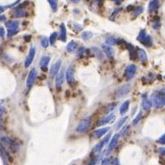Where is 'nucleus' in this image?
Segmentation results:
<instances>
[{"mask_svg":"<svg viewBox=\"0 0 165 165\" xmlns=\"http://www.w3.org/2000/svg\"><path fill=\"white\" fill-rule=\"evenodd\" d=\"M152 105L156 109L162 108L165 106V87L160 90L154 91L151 95Z\"/></svg>","mask_w":165,"mask_h":165,"instance_id":"f257e3e1","label":"nucleus"},{"mask_svg":"<svg viewBox=\"0 0 165 165\" xmlns=\"http://www.w3.org/2000/svg\"><path fill=\"white\" fill-rule=\"evenodd\" d=\"M0 141L2 142L3 145L8 147L11 151H13L14 153H16L19 151V145H18L14 140H13L12 138H10L8 136H2Z\"/></svg>","mask_w":165,"mask_h":165,"instance_id":"f03ea898","label":"nucleus"},{"mask_svg":"<svg viewBox=\"0 0 165 165\" xmlns=\"http://www.w3.org/2000/svg\"><path fill=\"white\" fill-rule=\"evenodd\" d=\"M89 126H90V117L87 116L86 118L81 120L79 125L76 128V131L78 133H85V131H86L89 129Z\"/></svg>","mask_w":165,"mask_h":165,"instance_id":"7ed1b4c3","label":"nucleus"},{"mask_svg":"<svg viewBox=\"0 0 165 165\" xmlns=\"http://www.w3.org/2000/svg\"><path fill=\"white\" fill-rule=\"evenodd\" d=\"M0 156H1L4 165H8V161H13L12 157L9 155V153L7 152L5 146L2 144L1 141H0Z\"/></svg>","mask_w":165,"mask_h":165,"instance_id":"20e7f679","label":"nucleus"},{"mask_svg":"<svg viewBox=\"0 0 165 165\" xmlns=\"http://www.w3.org/2000/svg\"><path fill=\"white\" fill-rule=\"evenodd\" d=\"M36 76H38V73H36V68H33L32 70L30 71V73L28 74L27 80H26V86H27L28 89H30V87H31L33 85H34Z\"/></svg>","mask_w":165,"mask_h":165,"instance_id":"39448f33","label":"nucleus"},{"mask_svg":"<svg viewBox=\"0 0 165 165\" xmlns=\"http://www.w3.org/2000/svg\"><path fill=\"white\" fill-rule=\"evenodd\" d=\"M74 74H75V70L73 66H69L66 70V73H65V77H66V80H67V83L69 85H73V84L75 83V77H74Z\"/></svg>","mask_w":165,"mask_h":165,"instance_id":"423d86ee","label":"nucleus"},{"mask_svg":"<svg viewBox=\"0 0 165 165\" xmlns=\"http://www.w3.org/2000/svg\"><path fill=\"white\" fill-rule=\"evenodd\" d=\"M130 90H131V85H129V84L128 85H124L116 90V96L118 98L125 96L126 94L130 92Z\"/></svg>","mask_w":165,"mask_h":165,"instance_id":"0eeeda50","label":"nucleus"},{"mask_svg":"<svg viewBox=\"0 0 165 165\" xmlns=\"http://www.w3.org/2000/svg\"><path fill=\"white\" fill-rule=\"evenodd\" d=\"M109 137H111V134H108L107 136L103 139L102 141H100V142L98 143V144H96V146H95V147L93 148L92 152L93 153H100L102 151V149L104 148V146L107 144L108 141L109 140Z\"/></svg>","mask_w":165,"mask_h":165,"instance_id":"6e6552de","label":"nucleus"},{"mask_svg":"<svg viewBox=\"0 0 165 165\" xmlns=\"http://www.w3.org/2000/svg\"><path fill=\"white\" fill-rule=\"evenodd\" d=\"M135 73H136V66L134 64H130L129 66H127L125 70V76L128 80L133 79Z\"/></svg>","mask_w":165,"mask_h":165,"instance_id":"1a4fd4ad","label":"nucleus"},{"mask_svg":"<svg viewBox=\"0 0 165 165\" xmlns=\"http://www.w3.org/2000/svg\"><path fill=\"white\" fill-rule=\"evenodd\" d=\"M35 55H36V48L35 47H32V48L30 49V51H29V54H28V56L26 58V60H25V64H24L25 67H29L32 64L33 61H34Z\"/></svg>","mask_w":165,"mask_h":165,"instance_id":"9d476101","label":"nucleus"},{"mask_svg":"<svg viewBox=\"0 0 165 165\" xmlns=\"http://www.w3.org/2000/svg\"><path fill=\"white\" fill-rule=\"evenodd\" d=\"M119 137H120V134H116L112 136V138L111 139V141H109V147H108V151L107 154H109L113 149L116 147L117 143H118L119 140Z\"/></svg>","mask_w":165,"mask_h":165,"instance_id":"9b49d317","label":"nucleus"},{"mask_svg":"<svg viewBox=\"0 0 165 165\" xmlns=\"http://www.w3.org/2000/svg\"><path fill=\"white\" fill-rule=\"evenodd\" d=\"M111 130L109 127H106V128H101V129L95 130L92 133V136L94 138H100L103 135H105L107 133H109V131Z\"/></svg>","mask_w":165,"mask_h":165,"instance_id":"f8f14e48","label":"nucleus"},{"mask_svg":"<svg viewBox=\"0 0 165 165\" xmlns=\"http://www.w3.org/2000/svg\"><path fill=\"white\" fill-rule=\"evenodd\" d=\"M102 50L109 59H113V57H114V50H113L111 46L107 45V44H103Z\"/></svg>","mask_w":165,"mask_h":165,"instance_id":"ddd939ff","label":"nucleus"},{"mask_svg":"<svg viewBox=\"0 0 165 165\" xmlns=\"http://www.w3.org/2000/svg\"><path fill=\"white\" fill-rule=\"evenodd\" d=\"M61 66V60H58L56 63L53 64V66L51 67V70H50V75L52 77H55L58 75V73L60 72V69Z\"/></svg>","mask_w":165,"mask_h":165,"instance_id":"4468645a","label":"nucleus"},{"mask_svg":"<svg viewBox=\"0 0 165 165\" xmlns=\"http://www.w3.org/2000/svg\"><path fill=\"white\" fill-rule=\"evenodd\" d=\"M64 74L63 71H61V73H58V76L56 78V89L57 90H61V86L64 84Z\"/></svg>","mask_w":165,"mask_h":165,"instance_id":"2eb2a0df","label":"nucleus"},{"mask_svg":"<svg viewBox=\"0 0 165 165\" xmlns=\"http://www.w3.org/2000/svg\"><path fill=\"white\" fill-rule=\"evenodd\" d=\"M114 119H115V115L113 114V113H111V114H109L108 116L104 117V118L98 123V126H103V125H106V124L111 123V122H113Z\"/></svg>","mask_w":165,"mask_h":165,"instance_id":"dca6fc26","label":"nucleus"},{"mask_svg":"<svg viewBox=\"0 0 165 165\" xmlns=\"http://www.w3.org/2000/svg\"><path fill=\"white\" fill-rule=\"evenodd\" d=\"M90 51L95 55V57H97L98 59H100V60L104 59V52H103V50H101L100 48H98V47H91Z\"/></svg>","mask_w":165,"mask_h":165,"instance_id":"f3484780","label":"nucleus"},{"mask_svg":"<svg viewBox=\"0 0 165 165\" xmlns=\"http://www.w3.org/2000/svg\"><path fill=\"white\" fill-rule=\"evenodd\" d=\"M152 102L151 100H150L149 98H147L146 96H144V98H143L142 100V108L144 111H149L150 109L152 108Z\"/></svg>","mask_w":165,"mask_h":165,"instance_id":"a211bd4d","label":"nucleus"},{"mask_svg":"<svg viewBox=\"0 0 165 165\" xmlns=\"http://www.w3.org/2000/svg\"><path fill=\"white\" fill-rule=\"evenodd\" d=\"M49 61H50V57H48V56H43L41 58V60H40V63H39V65H40V67H41L42 70H46V67H47V65H48Z\"/></svg>","mask_w":165,"mask_h":165,"instance_id":"6ab92c4d","label":"nucleus"},{"mask_svg":"<svg viewBox=\"0 0 165 165\" xmlns=\"http://www.w3.org/2000/svg\"><path fill=\"white\" fill-rule=\"evenodd\" d=\"M5 25L8 29H17L19 26V21L17 20H8L5 22Z\"/></svg>","mask_w":165,"mask_h":165,"instance_id":"aec40b11","label":"nucleus"},{"mask_svg":"<svg viewBox=\"0 0 165 165\" xmlns=\"http://www.w3.org/2000/svg\"><path fill=\"white\" fill-rule=\"evenodd\" d=\"M60 39L61 41H66V28L64 23L61 24V33H60Z\"/></svg>","mask_w":165,"mask_h":165,"instance_id":"412c9836","label":"nucleus"},{"mask_svg":"<svg viewBox=\"0 0 165 165\" xmlns=\"http://www.w3.org/2000/svg\"><path fill=\"white\" fill-rule=\"evenodd\" d=\"M129 107H130V101L127 100V101L124 102L122 105H121V107H120V114L121 115L125 114V113L129 111Z\"/></svg>","mask_w":165,"mask_h":165,"instance_id":"4be33fe9","label":"nucleus"},{"mask_svg":"<svg viewBox=\"0 0 165 165\" xmlns=\"http://www.w3.org/2000/svg\"><path fill=\"white\" fill-rule=\"evenodd\" d=\"M159 7V0H152L149 4V11L150 12H155Z\"/></svg>","mask_w":165,"mask_h":165,"instance_id":"5701e85b","label":"nucleus"},{"mask_svg":"<svg viewBox=\"0 0 165 165\" xmlns=\"http://www.w3.org/2000/svg\"><path fill=\"white\" fill-rule=\"evenodd\" d=\"M14 16L16 17H23L27 16V13L21 8H16L14 11Z\"/></svg>","mask_w":165,"mask_h":165,"instance_id":"b1692460","label":"nucleus"},{"mask_svg":"<svg viewBox=\"0 0 165 165\" xmlns=\"http://www.w3.org/2000/svg\"><path fill=\"white\" fill-rule=\"evenodd\" d=\"M137 52H138L139 60H140L141 61H143V63H146V61H147V54H146L145 51L143 49H138Z\"/></svg>","mask_w":165,"mask_h":165,"instance_id":"393cba45","label":"nucleus"},{"mask_svg":"<svg viewBox=\"0 0 165 165\" xmlns=\"http://www.w3.org/2000/svg\"><path fill=\"white\" fill-rule=\"evenodd\" d=\"M77 47H78V43L75 41H70L66 45V50L68 51V52H74V51L77 49Z\"/></svg>","mask_w":165,"mask_h":165,"instance_id":"a878e982","label":"nucleus"},{"mask_svg":"<svg viewBox=\"0 0 165 165\" xmlns=\"http://www.w3.org/2000/svg\"><path fill=\"white\" fill-rule=\"evenodd\" d=\"M142 44H144L146 46H152L153 45V40H152V38L149 35H147L145 36V39L141 41Z\"/></svg>","mask_w":165,"mask_h":165,"instance_id":"bb28decb","label":"nucleus"},{"mask_svg":"<svg viewBox=\"0 0 165 165\" xmlns=\"http://www.w3.org/2000/svg\"><path fill=\"white\" fill-rule=\"evenodd\" d=\"M117 43V39L115 38H113V36H109V38L106 39V44L107 45H115Z\"/></svg>","mask_w":165,"mask_h":165,"instance_id":"cd10ccee","label":"nucleus"},{"mask_svg":"<svg viewBox=\"0 0 165 165\" xmlns=\"http://www.w3.org/2000/svg\"><path fill=\"white\" fill-rule=\"evenodd\" d=\"M48 3L50 4L51 9H52L53 12H57L58 10V0H47Z\"/></svg>","mask_w":165,"mask_h":165,"instance_id":"c85d7f7f","label":"nucleus"},{"mask_svg":"<svg viewBox=\"0 0 165 165\" xmlns=\"http://www.w3.org/2000/svg\"><path fill=\"white\" fill-rule=\"evenodd\" d=\"M92 36H93V34L89 31H85L82 33V39L84 40H89Z\"/></svg>","mask_w":165,"mask_h":165,"instance_id":"c756f323","label":"nucleus"},{"mask_svg":"<svg viewBox=\"0 0 165 165\" xmlns=\"http://www.w3.org/2000/svg\"><path fill=\"white\" fill-rule=\"evenodd\" d=\"M49 39L46 38V36H44V38H42L41 40H40V44H41V46L43 47V48H47V47L49 46Z\"/></svg>","mask_w":165,"mask_h":165,"instance_id":"7c9ffc66","label":"nucleus"},{"mask_svg":"<svg viewBox=\"0 0 165 165\" xmlns=\"http://www.w3.org/2000/svg\"><path fill=\"white\" fill-rule=\"evenodd\" d=\"M19 31V29H8V32H7V36H9V38H12L13 36H14L16 34V33Z\"/></svg>","mask_w":165,"mask_h":165,"instance_id":"2f4dec72","label":"nucleus"},{"mask_svg":"<svg viewBox=\"0 0 165 165\" xmlns=\"http://www.w3.org/2000/svg\"><path fill=\"white\" fill-rule=\"evenodd\" d=\"M127 119H128V117L127 116H125V117H123L122 119H120L119 121H118V123H117V125H116V129L118 130V129H120L121 127H122L124 124H125V122L127 121Z\"/></svg>","mask_w":165,"mask_h":165,"instance_id":"473e14b6","label":"nucleus"},{"mask_svg":"<svg viewBox=\"0 0 165 165\" xmlns=\"http://www.w3.org/2000/svg\"><path fill=\"white\" fill-rule=\"evenodd\" d=\"M142 12H143V7L139 6V7H136V8H134V17L139 16V14H140Z\"/></svg>","mask_w":165,"mask_h":165,"instance_id":"72a5a7b5","label":"nucleus"},{"mask_svg":"<svg viewBox=\"0 0 165 165\" xmlns=\"http://www.w3.org/2000/svg\"><path fill=\"white\" fill-rule=\"evenodd\" d=\"M58 39V33L57 32H54L52 35L50 36V39H49V42L51 44H54L55 41H56V39Z\"/></svg>","mask_w":165,"mask_h":165,"instance_id":"f704fd0d","label":"nucleus"},{"mask_svg":"<svg viewBox=\"0 0 165 165\" xmlns=\"http://www.w3.org/2000/svg\"><path fill=\"white\" fill-rule=\"evenodd\" d=\"M141 118H142V113H141V112H139L138 114H137V116L135 117V118L133 120V125H134V126H135V125H137L139 121L141 120Z\"/></svg>","mask_w":165,"mask_h":165,"instance_id":"c9c22d12","label":"nucleus"},{"mask_svg":"<svg viewBox=\"0 0 165 165\" xmlns=\"http://www.w3.org/2000/svg\"><path fill=\"white\" fill-rule=\"evenodd\" d=\"M157 143H159L161 145H165V134H162L159 139H157Z\"/></svg>","mask_w":165,"mask_h":165,"instance_id":"e433bc0d","label":"nucleus"},{"mask_svg":"<svg viewBox=\"0 0 165 165\" xmlns=\"http://www.w3.org/2000/svg\"><path fill=\"white\" fill-rule=\"evenodd\" d=\"M101 165H111V159H109V157H107V159H105L104 160L102 161Z\"/></svg>","mask_w":165,"mask_h":165,"instance_id":"4c0bfd02","label":"nucleus"},{"mask_svg":"<svg viewBox=\"0 0 165 165\" xmlns=\"http://www.w3.org/2000/svg\"><path fill=\"white\" fill-rule=\"evenodd\" d=\"M129 130H130V127L124 128V130L122 131V133H121V135H123V136H125V135H127L128 133H129Z\"/></svg>","mask_w":165,"mask_h":165,"instance_id":"58836bf2","label":"nucleus"},{"mask_svg":"<svg viewBox=\"0 0 165 165\" xmlns=\"http://www.w3.org/2000/svg\"><path fill=\"white\" fill-rule=\"evenodd\" d=\"M98 159H99V156H96L95 159H93L92 160L90 161V162L87 164V165H96L97 162H98Z\"/></svg>","mask_w":165,"mask_h":165,"instance_id":"ea45409f","label":"nucleus"},{"mask_svg":"<svg viewBox=\"0 0 165 165\" xmlns=\"http://www.w3.org/2000/svg\"><path fill=\"white\" fill-rule=\"evenodd\" d=\"M85 48H84V47H81V48L79 49V51H78V56L79 57H82L83 55H84V52H85Z\"/></svg>","mask_w":165,"mask_h":165,"instance_id":"a19ab883","label":"nucleus"},{"mask_svg":"<svg viewBox=\"0 0 165 165\" xmlns=\"http://www.w3.org/2000/svg\"><path fill=\"white\" fill-rule=\"evenodd\" d=\"M112 165H120V161H119V159H118V157H115V159H113Z\"/></svg>","mask_w":165,"mask_h":165,"instance_id":"79ce46f5","label":"nucleus"},{"mask_svg":"<svg viewBox=\"0 0 165 165\" xmlns=\"http://www.w3.org/2000/svg\"><path fill=\"white\" fill-rule=\"evenodd\" d=\"M0 36H1V38H4L5 36V30H4V28H2V27H0Z\"/></svg>","mask_w":165,"mask_h":165,"instance_id":"37998d69","label":"nucleus"},{"mask_svg":"<svg viewBox=\"0 0 165 165\" xmlns=\"http://www.w3.org/2000/svg\"><path fill=\"white\" fill-rule=\"evenodd\" d=\"M73 26H74V29H76V31H81L83 29V27L79 24H74Z\"/></svg>","mask_w":165,"mask_h":165,"instance_id":"c03bdc74","label":"nucleus"},{"mask_svg":"<svg viewBox=\"0 0 165 165\" xmlns=\"http://www.w3.org/2000/svg\"><path fill=\"white\" fill-rule=\"evenodd\" d=\"M159 152L161 156H165V147H162V148H159Z\"/></svg>","mask_w":165,"mask_h":165,"instance_id":"a18cd8bd","label":"nucleus"},{"mask_svg":"<svg viewBox=\"0 0 165 165\" xmlns=\"http://www.w3.org/2000/svg\"><path fill=\"white\" fill-rule=\"evenodd\" d=\"M6 19V17L4 16H2V14H0V21H4Z\"/></svg>","mask_w":165,"mask_h":165,"instance_id":"49530a36","label":"nucleus"},{"mask_svg":"<svg viewBox=\"0 0 165 165\" xmlns=\"http://www.w3.org/2000/svg\"><path fill=\"white\" fill-rule=\"evenodd\" d=\"M4 11H5V8H4V7L0 6V14H1V13H3V12H4Z\"/></svg>","mask_w":165,"mask_h":165,"instance_id":"de8ad7c7","label":"nucleus"},{"mask_svg":"<svg viewBox=\"0 0 165 165\" xmlns=\"http://www.w3.org/2000/svg\"><path fill=\"white\" fill-rule=\"evenodd\" d=\"M113 1H114L116 4H120V3L123 1V0H113Z\"/></svg>","mask_w":165,"mask_h":165,"instance_id":"09e8293b","label":"nucleus"},{"mask_svg":"<svg viewBox=\"0 0 165 165\" xmlns=\"http://www.w3.org/2000/svg\"><path fill=\"white\" fill-rule=\"evenodd\" d=\"M134 6H128V8H127L128 11H131V10H134Z\"/></svg>","mask_w":165,"mask_h":165,"instance_id":"8fccbe9b","label":"nucleus"},{"mask_svg":"<svg viewBox=\"0 0 165 165\" xmlns=\"http://www.w3.org/2000/svg\"><path fill=\"white\" fill-rule=\"evenodd\" d=\"M69 1L72 2V3H79L80 0H69Z\"/></svg>","mask_w":165,"mask_h":165,"instance_id":"3c124183","label":"nucleus"},{"mask_svg":"<svg viewBox=\"0 0 165 165\" xmlns=\"http://www.w3.org/2000/svg\"><path fill=\"white\" fill-rule=\"evenodd\" d=\"M25 39H26L27 41H28L29 39H31V36H25Z\"/></svg>","mask_w":165,"mask_h":165,"instance_id":"603ef678","label":"nucleus"},{"mask_svg":"<svg viewBox=\"0 0 165 165\" xmlns=\"http://www.w3.org/2000/svg\"><path fill=\"white\" fill-rule=\"evenodd\" d=\"M95 2H97V3H100V2H102V1H104V0H94Z\"/></svg>","mask_w":165,"mask_h":165,"instance_id":"864d4df0","label":"nucleus"},{"mask_svg":"<svg viewBox=\"0 0 165 165\" xmlns=\"http://www.w3.org/2000/svg\"><path fill=\"white\" fill-rule=\"evenodd\" d=\"M1 127H2V123H1V120H0V129H1Z\"/></svg>","mask_w":165,"mask_h":165,"instance_id":"5fc2aeb1","label":"nucleus"},{"mask_svg":"<svg viewBox=\"0 0 165 165\" xmlns=\"http://www.w3.org/2000/svg\"><path fill=\"white\" fill-rule=\"evenodd\" d=\"M0 109H2V108H1V105H0Z\"/></svg>","mask_w":165,"mask_h":165,"instance_id":"6e6d98bb","label":"nucleus"},{"mask_svg":"<svg viewBox=\"0 0 165 165\" xmlns=\"http://www.w3.org/2000/svg\"><path fill=\"white\" fill-rule=\"evenodd\" d=\"M164 78H165V76H164Z\"/></svg>","mask_w":165,"mask_h":165,"instance_id":"4d7b16f0","label":"nucleus"}]
</instances>
